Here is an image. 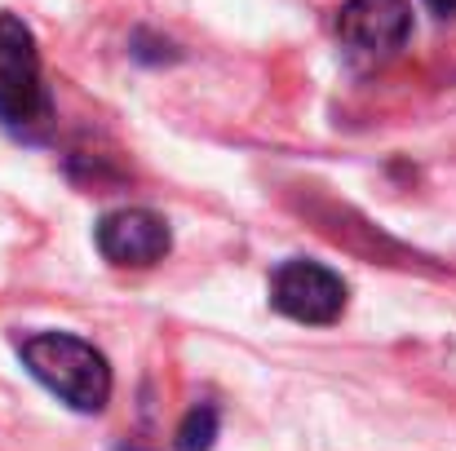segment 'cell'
Segmentation results:
<instances>
[{
    "instance_id": "cell-1",
    "label": "cell",
    "mask_w": 456,
    "mask_h": 451,
    "mask_svg": "<svg viewBox=\"0 0 456 451\" xmlns=\"http://www.w3.org/2000/svg\"><path fill=\"white\" fill-rule=\"evenodd\" d=\"M18 354H22L27 372L49 394H58L71 412H102L107 407L111 367L89 341H80L71 332H31V336H22Z\"/></svg>"
},
{
    "instance_id": "cell-2",
    "label": "cell",
    "mask_w": 456,
    "mask_h": 451,
    "mask_svg": "<svg viewBox=\"0 0 456 451\" xmlns=\"http://www.w3.org/2000/svg\"><path fill=\"white\" fill-rule=\"evenodd\" d=\"M53 120V102L40 71V49L18 13H0V129L36 138Z\"/></svg>"
},
{
    "instance_id": "cell-3",
    "label": "cell",
    "mask_w": 456,
    "mask_h": 451,
    "mask_svg": "<svg viewBox=\"0 0 456 451\" xmlns=\"http://www.w3.org/2000/svg\"><path fill=\"white\" fill-rule=\"evenodd\" d=\"M332 31L354 71H377L408 44L412 4L408 0H346Z\"/></svg>"
},
{
    "instance_id": "cell-4",
    "label": "cell",
    "mask_w": 456,
    "mask_h": 451,
    "mask_svg": "<svg viewBox=\"0 0 456 451\" xmlns=\"http://www.w3.org/2000/svg\"><path fill=\"white\" fill-rule=\"evenodd\" d=\"M271 305L293 318V323H310V327H328L341 318L346 310V284L337 270L319 266V262H284L271 275Z\"/></svg>"
},
{
    "instance_id": "cell-5",
    "label": "cell",
    "mask_w": 456,
    "mask_h": 451,
    "mask_svg": "<svg viewBox=\"0 0 456 451\" xmlns=\"http://www.w3.org/2000/svg\"><path fill=\"white\" fill-rule=\"evenodd\" d=\"M94 239H98V253L111 266H134V270L164 262V253L173 244L164 217H155L151 208H116V213H107L98 221Z\"/></svg>"
},
{
    "instance_id": "cell-6",
    "label": "cell",
    "mask_w": 456,
    "mask_h": 451,
    "mask_svg": "<svg viewBox=\"0 0 456 451\" xmlns=\"http://www.w3.org/2000/svg\"><path fill=\"white\" fill-rule=\"evenodd\" d=\"M213 439H217V407H213V403H200V407H191V412L182 416L173 447L177 451H208Z\"/></svg>"
},
{
    "instance_id": "cell-7",
    "label": "cell",
    "mask_w": 456,
    "mask_h": 451,
    "mask_svg": "<svg viewBox=\"0 0 456 451\" xmlns=\"http://www.w3.org/2000/svg\"><path fill=\"white\" fill-rule=\"evenodd\" d=\"M430 4V13H439V18H452L456 13V0H426Z\"/></svg>"
}]
</instances>
